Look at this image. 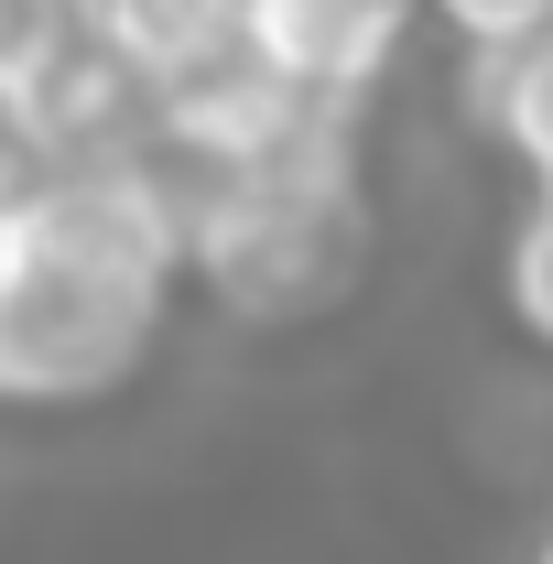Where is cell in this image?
I'll use <instances>...</instances> for the list:
<instances>
[{
  "mask_svg": "<svg viewBox=\"0 0 553 564\" xmlns=\"http://www.w3.org/2000/svg\"><path fill=\"white\" fill-rule=\"evenodd\" d=\"M163 348V293L87 272L55 250H0V402L11 413H87L131 391Z\"/></svg>",
  "mask_w": 553,
  "mask_h": 564,
  "instance_id": "1",
  "label": "cell"
},
{
  "mask_svg": "<svg viewBox=\"0 0 553 564\" xmlns=\"http://www.w3.org/2000/svg\"><path fill=\"white\" fill-rule=\"evenodd\" d=\"M0 250H55L87 272L152 282V293L185 272V228L163 217V196L141 185L131 152H44L0 207Z\"/></svg>",
  "mask_w": 553,
  "mask_h": 564,
  "instance_id": "2",
  "label": "cell"
},
{
  "mask_svg": "<svg viewBox=\"0 0 553 564\" xmlns=\"http://www.w3.org/2000/svg\"><path fill=\"white\" fill-rule=\"evenodd\" d=\"M239 44L282 87L326 109H369L413 44V0H239Z\"/></svg>",
  "mask_w": 553,
  "mask_h": 564,
  "instance_id": "3",
  "label": "cell"
},
{
  "mask_svg": "<svg viewBox=\"0 0 553 564\" xmlns=\"http://www.w3.org/2000/svg\"><path fill=\"white\" fill-rule=\"evenodd\" d=\"M456 98H467V120H478L521 174H543L553 163V22L521 33V44H499V55H467Z\"/></svg>",
  "mask_w": 553,
  "mask_h": 564,
  "instance_id": "4",
  "label": "cell"
},
{
  "mask_svg": "<svg viewBox=\"0 0 553 564\" xmlns=\"http://www.w3.org/2000/svg\"><path fill=\"white\" fill-rule=\"evenodd\" d=\"M76 11H87L141 76H174L185 55H207V44L239 33V0H76Z\"/></svg>",
  "mask_w": 553,
  "mask_h": 564,
  "instance_id": "5",
  "label": "cell"
},
{
  "mask_svg": "<svg viewBox=\"0 0 553 564\" xmlns=\"http://www.w3.org/2000/svg\"><path fill=\"white\" fill-rule=\"evenodd\" d=\"M499 304H510V326L553 358V207L532 196V217L499 239Z\"/></svg>",
  "mask_w": 553,
  "mask_h": 564,
  "instance_id": "6",
  "label": "cell"
},
{
  "mask_svg": "<svg viewBox=\"0 0 553 564\" xmlns=\"http://www.w3.org/2000/svg\"><path fill=\"white\" fill-rule=\"evenodd\" d=\"M413 11H434L456 33V55H499V44H521V33L553 22V0H413Z\"/></svg>",
  "mask_w": 553,
  "mask_h": 564,
  "instance_id": "7",
  "label": "cell"
},
{
  "mask_svg": "<svg viewBox=\"0 0 553 564\" xmlns=\"http://www.w3.org/2000/svg\"><path fill=\"white\" fill-rule=\"evenodd\" d=\"M532 196H543V207H553V163H543V174H532Z\"/></svg>",
  "mask_w": 553,
  "mask_h": 564,
  "instance_id": "8",
  "label": "cell"
},
{
  "mask_svg": "<svg viewBox=\"0 0 553 564\" xmlns=\"http://www.w3.org/2000/svg\"><path fill=\"white\" fill-rule=\"evenodd\" d=\"M532 564H553V532H543V543H532Z\"/></svg>",
  "mask_w": 553,
  "mask_h": 564,
  "instance_id": "9",
  "label": "cell"
}]
</instances>
